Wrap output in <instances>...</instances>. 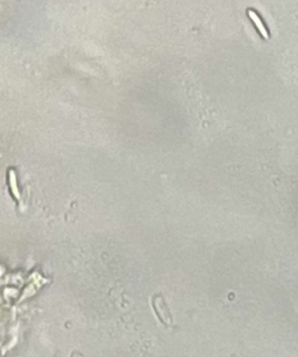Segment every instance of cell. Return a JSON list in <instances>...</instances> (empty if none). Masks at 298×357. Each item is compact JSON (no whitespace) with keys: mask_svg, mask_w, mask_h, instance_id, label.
I'll list each match as a JSON object with an SVG mask.
<instances>
[{"mask_svg":"<svg viewBox=\"0 0 298 357\" xmlns=\"http://www.w3.org/2000/svg\"><path fill=\"white\" fill-rule=\"evenodd\" d=\"M248 16H249L250 19H252V21L255 23L256 28L259 29L260 34L262 35V37H263V39H269V34H268L267 28H265V26L263 25V22L261 21V19H260V17L258 16V14H256L254 11L249 10L248 11Z\"/></svg>","mask_w":298,"mask_h":357,"instance_id":"1","label":"cell"},{"mask_svg":"<svg viewBox=\"0 0 298 357\" xmlns=\"http://www.w3.org/2000/svg\"><path fill=\"white\" fill-rule=\"evenodd\" d=\"M10 185L12 188V192H13V196L16 197L17 199H20V193H19V190H18V185H17L16 172H14L13 170H10Z\"/></svg>","mask_w":298,"mask_h":357,"instance_id":"2","label":"cell"}]
</instances>
